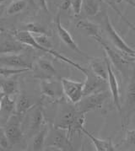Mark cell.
Returning a JSON list of instances; mask_svg holds the SVG:
<instances>
[{"label": "cell", "mask_w": 135, "mask_h": 151, "mask_svg": "<svg viewBox=\"0 0 135 151\" xmlns=\"http://www.w3.org/2000/svg\"><path fill=\"white\" fill-rule=\"evenodd\" d=\"M82 133H85L89 139L91 140L95 148L97 151H114L116 150L115 146L112 144L111 139H101L95 137L90 133H89L85 127L82 128Z\"/></svg>", "instance_id": "e0dca14e"}, {"label": "cell", "mask_w": 135, "mask_h": 151, "mask_svg": "<svg viewBox=\"0 0 135 151\" xmlns=\"http://www.w3.org/2000/svg\"><path fill=\"white\" fill-rule=\"evenodd\" d=\"M9 146V143L7 141L6 137L4 133V131L0 129V147L2 148H7Z\"/></svg>", "instance_id": "d6a6232c"}, {"label": "cell", "mask_w": 135, "mask_h": 151, "mask_svg": "<svg viewBox=\"0 0 135 151\" xmlns=\"http://www.w3.org/2000/svg\"><path fill=\"white\" fill-rule=\"evenodd\" d=\"M27 3H29L30 4H31L32 6L34 7V8H37V3H36V0H25Z\"/></svg>", "instance_id": "74e56055"}, {"label": "cell", "mask_w": 135, "mask_h": 151, "mask_svg": "<svg viewBox=\"0 0 135 151\" xmlns=\"http://www.w3.org/2000/svg\"><path fill=\"white\" fill-rule=\"evenodd\" d=\"M34 106L35 103L30 97L26 96L25 95H20L17 102L15 103V113L19 116L24 115Z\"/></svg>", "instance_id": "ffe728a7"}, {"label": "cell", "mask_w": 135, "mask_h": 151, "mask_svg": "<svg viewBox=\"0 0 135 151\" xmlns=\"http://www.w3.org/2000/svg\"><path fill=\"white\" fill-rule=\"evenodd\" d=\"M46 148H53L57 150L62 151H71L74 150V146L71 143V139L68 136L67 131L52 127V133H48L47 135V139L45 141Z\"/></svg>", "instance_id": "5b68a950"}, {"label": "cell", "mask_w": 135, "mask_h": 151, "mask_svg": "<svg viewBox=\"0 0 135 151\" xmlns=\"http://www.w3.org/2000/svg\"><path fill=\"white\" fill-rule=\"evenodd\" d=\"M56 29H57V36H59V38L61 39L62 42L64 43L68 48H70L72 51L75 52L76 53L81 55V56H83L85 58H90V57L86 54V53H85L79 47L78 44L74 42V38L70 35V33L62 25L61 18H60V15L59 14L57 15V17L56 19Z\"/></svg>", "instance_id": "7c38bea8"}, {"label": "cell", "mask_w": 135, "mask_h": 151, "mask_svg": "<svg viewBox=\"0 0 135 151\" xmlns=\"http://www.w3.org/2000/svg\"><path fill=\"white\" fill-rule=\"evenodd\" d=\"M90 69L95 74L102 78V79L107 80V68H106V63L103 58H90Z\"/></svg>", "instance_id": "d6986e66"}, {"label": "cell", "mask_w": 135, "mask_h": 151, "mask_svg": "<svg viewBox=\"0 0 135 151\" xmlns=\"http://www.w3.org/2000/svg\"><path fill=\"white\" fill-rule=\"evenodd\" d=\"M135 112V67L129 80L125 93V98L122 104L120 115L122 117V126L126 129L130 124L131 119Z\"/></svg>", "instance_id": "3957f363"}, {"label": "cell", "mask_w": 135, "mask_h": 151, "mask_svg": "<svg viewBox=\"0 0 135 151\" xmlns=\"http://www.w3.org/2000/svg\"><path fill=\"white\" fill-rule=\"evenodd\" d=\"M109 99H111V93L106 90L83 96L79 102L75 104V106L80 111L86 114L91 111H102L105 104Z\"/></svg>", "instance_id": "277c9868"}, {"label": "cell", "mask_w": 135, "mask_h": 151, "mask_svg": "<svg viewBox=\"0 0 135 151\" xmlns=\"http://www.w3.org/2000/svg\"><path fill=\"white\" fill-rule=\"evenodd\" d=\"M61 84L63 94L66 96L68 101L73 104L79 102L83 97L84 82H78L67 78H62Z\"/></svg>", "instance_id": "8fae6325"}, {"label": "cell", "mask_w": 135, "mask_h": 151, "mask_svg": "<svg viewBox=\"0 0 135 151\" xmlns=\"http://www.w3.org/2000/svg\"><path fill=\"white\" fill-rule=\"evenodd\" d=\"M8 1H9V0H0V5H1V4H6Z\"/></svg>", "instance_id": "ab89813d"}, {"label": "cell", "mask_w": 135, "mask_h": 151, "mask_svg": "<svg viewBox=\"0 0 135 151\" xmlns=\"http://www.w3.org/2000/svg\"><path fill=\"white\" fill-rule=\"evenodd\" d=\"M26 4L27 2L25 0H14L7 7V15H14L23 11L26 8Z\"/></svg>", "instance_id": "484cf974"}, {"label": "cell", "mask_w": 135, "mask_h": 151, "mask_svg": "<svg viewBox=\"0 0 135 151\" xmlns=\"http://www.w3.org/2000/svg\"><path fill=\"white\" fill-rule=\"evenodd\" d=\"M76 28L83 29L84 30H85L88 36H90L92 38L101 35L100 34V28H99L98 25L91 22V21H90V20H87V19L79 20L76 24Z\"/></svg>", "instance_id": "603a6c76"}, {"label": "cell", "mask_w": 135, "mask_h": 151, "mask_svg": "<svg viewBox=\"0 0 135 151\" xmlns=\"http://www.w3.org/2000/svg\"><path fill=\"white\" fill-rule=\"evenodd\" d=\"M104 59L106 63V68H107V83L110 89L111 96L114 106L117 108L118 112H121L122 108V102H121V94H120V87L119 83L117 79V76L112 68V64L111 63L109 58L104 52Z\"/></svg>", "instance_id": "ba28073f"}, {"label": "cell", "mask_w": 135, "mask_h": 151, "mask_svg": "<svg viewBox=\"0 0 135 151\" xmlns=\"http://www.w3.org/2000/svg\"><path fill=\"white\" fill-rule=\"evenodd\" d=\"M25 29L27 31H29L31 34H37V35H46V36H51L49 34L48 30L43 26L42 24L39 23L31 22L25 24Z\"/></svg>", "instance_id": "4316f807"}, {"label": "cell", "mask_w": 135, "mask_h": 151, "mask_svg": "<svg viewBox=\"0 0 135 151\" xmlns=\"http://www.w3.org/2000/svg\"><path fill=\"white\" fill-rule=\"evenodd\" d=\"M101 1H103V2H105L106 4H108V5H109V6H110L111 8L115 11V12L117 13V15H118L120 18L122 19L126 24L129 25V27H130V28H131V29L135 32V26L134 25V24H132V23L129 21V19L123 15V13L120 11V9L117 8V4H116V1H115V0H101Z\"/></svg>", "instance_id": "f1b7e54d"}, {"label": "cell", "mask_w": 135, "mask_h": 151, "mask_svg": "<svg viewBox=\"0 0 135 151\" xmlns=\"http://www.w3.org/2000/svg\"><path fill=\"white\" fill-rule=\"evenodd\" d=\"M104 27L106 33L109 37L112 45L116 48L123 53H135V49L130 47L127 43L123 41V39L118 35L117 30L114 29L113 25L111 24L109 16L106 14L104 17Z\"/></svg>", "instance_id": "9c48e42d"}, {"label": "cell", "mask_w": 135, "mask_h": 151, "mask_svg": "<svg viewBox=\"0 0 135 151\" xmlns=\"http://www.w3.org/2000/svg\"><path fill=\"white\" fill-rule=\"evenodd\" d=\"M30 71L28 68H13L8 67L0 66V77H9L12 75H16L22 73H25Z\"/></svg>", "instance_id": "83f0119b"}, {"label": "cell", "mask_w": 135, "mask_h": 151, "mask_svg": "<svg viewBox=\"0 0 135 151\" xmlns=\"http://www.w3.org/2000/svg\"><path fill=\"white\" fill-rule=\"evenodd\" d=\"M82 8L87 16H96L100 11V0H83Z\"/></svg>", "instance_id": "cb8c5ba5"}, {"label": "cell", "mask_w": 135, "mask_h": 151, "mask_svg": "<svg viewBox=\"0 0 135 151\" xmlns=\"http://www.w3.org/2000/svg\"><path fill=\"white\" fill-rule=\"evenodd\" d=\"M49 127L47 125H44L42 127H41V129L38 131V133L36 134L35 138L33 139V145L32 148L33 150H43L44 147H45V141L47 139V135L48 133Z\"/></svg>", "instance_id": "7402d4cb"}, {"label": "cell", "mask_w": 135, "mask_h": 151, "mask_svg": "<svg viewBox=\"0 0 135 151\" xmlns=\"http://www.w3.org/2000/svg\"><path fill=\"white\" fill-rule=\"evenodd\" d=\"M120 1H124V2H126V3H128V4H130L134 9H135V2L134 0H120Z\"/></svg>", "instance_id": "8d00e7d4"}, {"label": "cell", "mask_w": 135, "mask_h": 151, "mask_svg": "<svg viewBox=\"0 0 135 151\" xmlns=\"http://www.w3.org/2000/svg\"><path fill=\"white\" fill-rule=\"evenodd\" d=\"M4 96V92L0 90V107H1V102H2V98H3V96Z\"/></svg>", "instance_id": "f35d334b"}, {"label": "cell", "mask_w": 135, "mask_h": 151, "mask_svg": "<svg viewBox=\"0 0 135 151\" xmlns=\"http://www.w3.org/2000/svg\"><path fill=\"white\" fill-rule=\"evenodd\" d=\"M93 39L95 41H96L101 46L104 52L107 56V58H109L111 63L113 66L116 67L117 70H119L121 73H123V71H124V66L125 65L132 63L131 62H129V61L124 58L123 53L120 51H116L113 47L109 46L101 35L94 37Z\"/></svg>", "instance_id": "52a82bcc"}, {"label": "cell", "mask_w": 135, "mask_h": 151, "mask_svg": "<svg viewBox=\"0 0 135 151\" xmlns=\"http://www.w3.org/2000/svg\"><path fill=\"white\" fill-rule=\"evenodd\" d=\"M15 112V101L11 96L4 95L2 98L0 107V122L5 124L9 117Z\"/></svg>", "instance_id": "2e32d148"}, {"label": "cell", "mask_w": 135, "mask_h": 151, "mask_svg": "<svg viewBox=\"0 0 135 151\" xmlns=\"http://www.w3.org/2000/svg\"><path fill=\"white\" fill-rule=\"evenodd\" d=\"M25 46L14 36L7 37L0 42V55L19 54L26 49Z\"/></svg>", "instance_id": "9a60e30c"}, {"label": "cell", "mask_w": 135, "mask_h": 151, "mask_svg": "<svg viewBox=\"0 0 135 151\" xmlns=\"http://www.w3.org/2000/svg\"><path fill=\"white\" fill-rule=\"evenodd\" d=\"M11 34H12L13 36H14L17 40H19V42H21L22 43H24L26 46H29V47H31L37 49V50H40V51L45 52H47V53H49V54H51L52 56H53L54 58H56L57 59L62 61V62H63V63H66L68 64H69V65H71L72 67L75 68L76 69H78L79 71L82 72L84 74H85L86 73H87V70H88L87 68L82 67L81 65H80L79 63H75V62H74L73 60H71L70 58H68L67 57L62 55L61 53L56 52L55 50H53V49L46 48V47H43L42 46H40V45L36 42L35 37L32 36V34H31L29 31H27V30H13L12 32H11Z\"/></svg>", "instance_id": "7a4b0ae2"}, {"label": "cell", "mask_w": 135, "mask_h": 151, "mask_svg": "<svg viewBox=\"0 0 135 151\" xmlns=\"http://www.w3.org/2000/svg\"><path fill=\"white\" fill-rule=\"evenodd\" d=\"M4 133L6 137L9 145H14L19 144L24 137L21 127L20 118L18 114H13L4 124Z\"/></svg>", "instance_id": "8992f818"}, {"label": "cell", "mask_w": 135, "mask_h": 151, "mask_svg": "<svg viewBox=\"0 0 135 151\" xmlns=\"http://www.w3.org/2000/svg\"><path fill=\"white\" fill-rule=\"evenodd\" d=\"M38 1H39V5L43 10H45L47 13L49 12L48 6H47V0H38Z\"/></svg>", "instance_id": "d590c367"}, {"label": "cell", "mask_w": 135, "mask_h": 151, "mask_svg": "<svg viewBox=\"0 0 135 151\" xmlns=\"http://www.w3.org/2000/svg\"><path fill=\"white\" fill-rule=\"evenodd\" d=\"M37 65L43 73H45V74H47V79H50L57 74V70H56L55 67L52 63L51 61L40 58L37 60Z\"/></svg>", "instance_id": "d4e9b609"}, {"label": "cell", "mask_w": 135, "mask_h": 151, "mask_svg": "<svg viewBox=\"0 0 135 151\" xmlns=\"http://www.w3.org/2000/svg\"><path fill=\"white\" fill-rule=\"evenodd\" d=\"M4 31V28H3L2 26H0V34H2V33H3Z\"/></svg>", "instance_id": "60d3db41"}, {"label": "cell", "mask_w": 135, "mask_h": 151, "mask_svg": "<svg viewBox=\"0 0 135 151\" xmlns=\"http://www.w3.org/2000/svg\"><path fill=\"white\" fill-rule=\"evenodd\" d=\"M125 59L131 63H135V53H123L122 52Z\"/></svg>", "instance_id": "836d02e7"}, {"label": "cell", "mask_w": 135, "mask_h": 151, "mask_svg": "<svg viewBox=\"0 0 135 151\" xmlns=\"http://www.w3.org/2000/svg\"><path fill=\"white\" fill-rule=\"evenodd\" d=\"M85 122V114L80 111L75 104L61 102L53 127L67 131L68 136L71 139L74 133L82 132Z\"/></svg>", "instance_id": "6da1fadb"}, {"label": "cell", "mask_w": 135, "mask_h": 151, "mask_svg": "<svg viewBox=\"0 0 135 151\" xmlns=\"http://www.w3.org/2000/svg\"><path fill=\"white\" fill-rule=\"evenodd\" d=\"M35 40L40 46H42L43 47H46V48L48 49H53L52 48L53 47L52 43L50 42L47 36H46V35H38V36L35 37Z\"/></svg>", "instance_id": "f546056e"}, {"label": "cell", "mask_w": 135, "mask_h": 151, "mask_svg": "<svg viewBox=\"0 0 135 151\" xmlns=\"http://www.w3.org/2000/svg\"><path fill=\"white\" fill-rule=\"evenodd\" d=\"M41 92L43 96L49 97L54 100H59L62 98L63 91L62 87L61 81H53L49 79H43L41 81Z\"/></svg>", "instance_id": "5bb4252c"}, {"label": "cell", "mask_w": 135, "mask_h": 151, "mask_svg": "<svg viewBox=\"0 0 135 151\" xmlns=\"http://www.w3.org/2000/svg\"><path fill=\"white\" fill-rule=\"evenodd\" d=\"M85 75L86 76V79L84 82L83 96H85L93 93H96L99 91L107 90L108 87L107 80L97 76L90 68H88L87 73Z\"/></svg>", "instance_id": "30bf717a"}, {"label": "cell", "mask_w": 135, "mask_h": 151, "mask_svg": "<svg viewBox=\"0 0 135 151\" xmlns=\"http://www.w3.org/2000/svg\"><path fill=\"white\" fill-rule=\"evenodd\" d=\"M83 0H71V7L73 9L75 16H79L82 9Z\"/></svg>", "instance_id": "4dcf8cb0"}, {"label": "cell", "mask_w": 135, "mask_h": 151, "mask_svg": "<svg viewBox=\"0 0 135 151\" xmlns=\"http://www.w3.org/2000/svg\"><path fill=\"white\" fill-rule=\"evenodd\" d=\"M126 143L129 145H135V130H127Z\"/></svg>", "instance_id": "1f68e13d"}, {"label": "cell", "mask_w": 135, "mask_h": 151, "mask_svg": "<svg viewBox=\"0 0 135 151\" xmlns=\"http://www.w3.org/2000/svg\"><path fill=\"white\" fill-rule=\"evenodd\" d=\"M71 7V0H63L61 4V9L63 10H67Z\"/></svg>", "instance_id": "e575fe53"}, {"label": "cell", "mask_w": 135, "mask_h": 151, "mask_svg": "<svg viewBox=\"0 0 135 151\" xmlns=\"http://www.w3.org/2000/svg\"><path fill=\"white\" fill-rule=\"evenodd\" d=\"M0 66L13 68H28L32 70V63L26 58L19 54L0 55Z\"/></svg>", "instance_id": "4fadbf2b"}, {"label": "cell", "mask_w": 135, "mask_h": 151, "mask_svg": "<svg viewBox=\"0 0 135 151\" xmlns=\"http://www.w3.org/2000/svg\"><path fill=\"white\" fill-rule=\"evenodd\" d=\"M0 90L4 92V95L11 96L17 94L18 92V82L16 79H0Z\"/></svg>", "instance_id": "44dd1931"}, {"label": "cell", "mask_w": 135, "mask_h": 151, "mask_svg": "<svg viewBox=\"0 0 135 151\" xmlns=\"http://www.w3.org/2000/svg\"><path fill=\"white\" fill-rule=\"evenodd\" d=\"M44 123V114L41 106H38L33 110L30 116V130L31 133L37 132L41 129Z\"/></svg>", "instance_id": "ac0fdd59"}]
</instances>
